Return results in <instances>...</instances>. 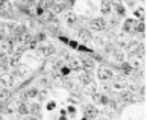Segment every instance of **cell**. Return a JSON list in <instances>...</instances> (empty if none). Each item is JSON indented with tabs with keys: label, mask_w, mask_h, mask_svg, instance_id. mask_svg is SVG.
<instances>
[{
	"label": "cell",
	"mask_w": 147,
	"mask_h": 120,
	"mask_svg": "<svg viewBox=\"0 0 147 120\" xmlns=\"http://www.w3.org/2000/svg\"><path fill=\"white\" fill-rule=\"evenodd\" d=\"M112 3H114V6L117 8V11H118L120 15H124V14H126V9H124V6H123L121 3H120V0H114Z\"/></svg>",
	"instance_id": "cell-16"
},
{
	"label": "cell",
	"mask_w": 147,
	"mask_h": 120,
	"mask_svg": "<svg viewBox=\"0 0 147 120\" xmlns=\"http://www.w3.org/2000/svg\"><path fill=\"white\" fill-rule=\"evenodd\" d=\"M26 72H28V68H23V67H20V75H26Z\"/></svg>",
	"instance_id": "cell-37"
},
{
	"label": "cell",
	"mask_w": 147,
	"mask_h": 120,
	"mask_svg": "<svg viewBox=\"0 0 147 120\" xmlns=\"http://www.w3.org/2000/svg\"><path fill=\"white\" fill-rule=\"evenodd\" d=\"M8 67V58H6V53H0V68H6Z\"/></svg>",
	"instance_id": "cell-20"
},
{
	"label": "cell",
	"mask_w": 147,
	"mask_h": 120,
	"mask_svg": "<svg viewBox=\"0 0 147 120\" xmlns=\"http://www.w3.org/2000/svg\"><path fill=\"white\" fill-rule=\"evenodd\" d=\"M92 99H94L97 103H103V105H108V103H109V99H108L106 96L97 94V93H94V94H92Z\"/></svg>",
	"instance_id": "cell-9"
},
{
	"label": "cell",
	"mask_w": 147,
	"mask_h": 120,
	"mask_svg": "<svg viewBox=\"0 0 147 120\" xmlns=\"http://www.w3.org/2000/svg\"><path fill=\"white\" fill-rule=\"evenodd\" d=\"M123 29L126 32H130V34H134L135 31H137V21L135 20H126V23H124Z\"/></svg>",
	"instance_id": "cell-6"
},
{
	"label": "cell",
	"mask_w": 147,
	"mask_h": 120,
	"mask_svg": "<svg viewBox=\"0 0 147 120\" xmlns=\"http://www.w3.org/2000/svg\"><path fill=\"white\" fill-rule=\"evenodd\" d=\"M11 97V91H8V90H2V93H0V99L2 100H8Z\"/></svg>",
	"instance_id": "cell-26"
},
{
	"label": "cell",
	"mask_w": 147,
	"mask_h": 120,
	"mask_svg": "<svg viewBox=\"0 0 147 120\" xmlns=\"http://www.w3.org/2000/svg\"><path fill=\"white\" fill-rule=\"evenodd\" d=\"M102 12L103 14H109L111 12V3L108 0H103L102 2Z\"/></svg>",
	"instance_id": "cell-19"
},
{
	"label": "cell",
	"mask_w": 147,
	"mask_h": 120,
	"mask_svg": "<svg viewBox=\"0 0 147 120\" xmlns=\"http://www.w3.org/2000/svg\"><path fill=\"white\" fill-rule=\"evenodd\" d=\"M140 46H141L140 43H132V44L129 46V50H130V53H132V55H134V53L138 50V47H140Z\"/></svg>",
	"instance_id": "cell-28"
},
{
	"label": "cell",
	"mask_w": 147,
	"mask_h": 120,
	"mask_svg": "<svg viewBox=\"0 0 147 120\" xmlns=\"http://www.w3.org/2000/svg\"><path fill=\"white\" fill-rule=\"evenodd\" d=\"M53 3H55V0H42L40 3V6L41 8H50V6H53Z\"/></svg>",
	"instance_id": "cell-24"
},
{
	"label": "cell",
	"mask_w": 147,
	"mask_h": 120,
	"mask_svg": "<svg viewBox=\"0 0 147 120\" xmlns=\"http://www.w3.org/2000/svg\"><path fill=\"white\" fill-rule=\"evenodd\" d=\"M124 85H126V82H124V81H117V82L114 84V88H115V90H123Z\"/></svg>",
	"instance_id": "cell-29"
},
{
	"label": "cell",
	"mask_w": 147,
	"mask_h": 120,
	"mask_svg": "<svg viewBox=\"0 0 147 120\" xmlns=\"http://www.w3.org/2000/svg\"><path fill=\"white\" fill-rule=\"evenodd\" d=\"M78 47H79V50H82V52H91L90 47H85V46H78Z\"/></svg>",
	"instance_id": "cell-35"
},
{
	"label": "cell",
	"mask_w": 147,
	"mask_h": 120,
	"mask_svg": "<svg viewBox=\"0 0 147 120\" xmlns=\"http://www.w3.org/2000/svg\"><path fill=\"white\" fill-rule=\"evenodd\" d=\"M106 28V23H105V20L103 18H94L91 21V29H94V31H103Z\"/></svg>",
	"instance_id": "cell-4"
},
{
	"label": "cell",
	"mask_w": 147,
	"mask_h": 120,
	"mask_svg": "<svg viewBox=\"0 0 147 120\" xmlns=\"http://www.w3.org/2000/svg\"><path fill=\"white\" fill-rule=\"evenodd\" d=\"M17 111L21 114V116H23V114H28V113H29V108H28V105H26V103H23V102H18Z\"/></svg>",
	"instance_id": "cell-17"
},
{
	"label": "cell",
	"mask_w": 147,
	"mask_h": 120,
	"mask_svg": "<svg viewBox=\"0 0 147 120\" xmlns=\"http://www.w3.org/2000/svg\"><path fill=\"white\" fill-rule=\"evenodd\" d=\"M20 55H17V53H12V56H11L8 59V65L9 67H18L20 65Z\"/></svg>",
	"instance_id": "cell-8"
},
{
	"label": "cell",
	"mask_w": 147,
	"mask_h": 120,
	"mask_svg": "<svg viewBox=\"0 0 147 120\" xmlns=\"http://www.w3.org/2000/svg\"><path fill=\"white\" fill-rule=\"evenodd\" d=\"M0 15L12 17V6H11L9 0H0Z\"/></svg>",
	"instance_id": "cell-1"
},
{
	"label": "cell",
	"mask_w": 147,
	"mask_h": 120,
	"mask_svg": "<svg viewBox=\"0 0 147 120\" xmlns=\"http://www.w3.org/2000/svg\"><path fill=\"white\" fill-rule=\"evenodd\" d=\"M76 15L71 12V11H67V12H65V21H67V23L70 24V26H73L74 23H76Z\"/></svg>",
	"instance_id": "cell-11"
},
{
	"label": "cell",
	"mask_w": 147,
	"mask_h": 120,
	"mask_svg": "<svg viewBox=\"0 0 147 120\" xmlns=\"http://www.w3.org/2000/svg\"><path fill=\"white\" fill-rule=\"evenodd\" d=\"M121 68H123L124 75H129V73H132V67H130V64H127V62H123V64H121Z\"/></svg>",
	"instance_id": "cell-25"
},
{
	"label": "cell",
	"mask_w": 147,
	"mask_h": 120,
	"mask_svg": "<svg viewBox=\"0 0 147 120\" xmlns=\"http://www.w3.org/2000/svg\"><path fill=\"white\" fill-rule=\"evenodd\" d=\"M55 106H56L55 102H49V103H47V110H53Z\"/></svg>",
	"instance_id": "cell-34"
},
{
	"label": "cell",
	"mask_w": 147,
	"mask_h": 120,
	"mask_svg": "<svg viewBox=\"0 0 147 120\" xmlns=\"http://www.w3.org/2000/svg\"><path fill=\"white\" fill-rule=\"evenodd\" d=\"M70 73V68L68 67H62V65H61V75L62 76H67Z\"/></svg>",
	"instance_id": "cell-33"
},
{
	"label": "cell",
	"mask_w": 147,
	"mask_h": 120,
	"mask_svg": "<svg viewBox=\"0 0 147 120\" xmlns=\"http://www.w3.org/2000/svg\"><path fill=\"white\" fill-rule=\"evenodd\" d=\"M79 37L86 41V40H90V38H91V34H90V31H86V29H80L79 31Z\"/></svg>",
	"instance_id": "cell-22"
},
{
	"label": "cell",
	"mask_w": 147,
	"mask_h": 120,
	"mask_svg": "<svg viewBox=\"0 0 147 120\" xmlns=\"http://www.w3.org/2000/svg\"><path fill=\"white\" fill-rule=\"evenodd\" d=\"M68 62H70V68H73V70L82 68V61L79 58H68Z\"/></svg>",
	"instance_id": "cell-7"
},
{
	"label": "cell",
	"mask_w": 147,
	"mask_h": 120,
	"mask_svg": "<svg viewBox=\"0 0 147 120\" xmlns=\"http://www.w3.org/2000/svg\"><path fill=\"white\" fill-rule=\"evenodd\" d=\"M135 32H144V23H143V21L137 23V31H135Z\"/></svg>",
	"instance_id": "cell-31"
},
{
	"label": "cell",
	"mask_w": 147,
	"mask_h": 120,
	"mask_svg": "<svg viewBox=\"0 0 147 120\" xmlns=\"http://www.w3.org/2000/svg\"><path fill=\"white\" fill-rule=\"evenodd\" d=\"M79 81L82 82V85H85V84L91 82V76H90V73H82V75L79 76Z\"/></svg>",
	"instance_id": "cell-21"
},
{
	"label": "cell",
	"mask_w": 147,
	"mask_h": 120,
	"mask_svg": "<svg viewBox=\"0 0 147 120\" xmlns=\"http://www.w3.org/2000/svg\"><path fill=\"white\" fill-rule=\"evenodd\" d=\"M65 8H67V5H65L64 2H61V3H53V12H55V14L64 12Z\"/></svg>",
	"instance_id": "cell-14"
},
{
	"label": "cell",
	"mask_w": 147,
	"mask_h": 120,
	"mask_svg": "<svg viewBox=\"0 0 147 120\" xmlns=\"http://www.w3.org/2000/svg\"><path fill=\"white\" fill-rule=\"evenodd\" d=\"M17 106H18V102H11L8 108H6V111L11 114V113H14V111H17Z\"/></svg>",
	"instance_id": "cell-23"
},
{
	"label": "cell",
	"mask_w": 147,
	"mask_h": 120,
	"mask_svg": "<svg viewBox=\"0 0 147 120\" xmlns=\"http://www.w3.org/2000/svg\"><path fill=\"white\" fill-rule=\"evenodd\" d=\"M0 84L2 85H12L14 84L12 73H2L0 75Z\"/></svg>",
	"instance_id": "cell-5"
},
{
	"label": "cell",
	"mask_w": 147,
	"mask_h": 120,
	"mask_svg": "<svg viewBox=\"0 0 147 120\" xmlns=\"http://www.w3.org/2000/svg\"><path fill=\"white\" fill-rule=\"evenodd\" d=\"M29 111H30V113H34V114H35V117H40V114H38V113H40V105L34 103V105L30 106V110H29Z\"/></svg>",
	"instance_id": "cell-27"
},
{
	"label": "cell",
	"mask_w": 147,
	"mask_h": 120,
	"mask_svg": "<svg viewBox=\"0 0 147 120\" xmlns=\"http://www.w3.org/2000/svg\"><path fill=\"white\" fill-rule=\"evenodd\" d=\"M120 100H124V102H132V94L129 91H121L120 93Z\"/></svg>",
	"instance_id": "cell-18"
},
{
	"label": "cell",
	"mask_w": 147,
	"mask_h": 120,
	"mask_svg": "<svg viewBox=\"0 0 147 120\" xmlns=\"http://www.w3.org/2000/svg\"><path fill=\"white\" fill-rule=\"evenodd\" d=\"M97 117V110L92 105H86L84 110V119L90 120V119H96Z\"/></svg>",
	"instance_id": "cell-3"
},
{
	"label": "cell",
	"mask_w": 147,
	"mask_h": 120,
	"mask_svg": "<svg viewBox=\"0 0 147 120\" xmlns=\"http://www.w3.org/2000/svg\"><path fill=\"white\" fill-rule=\"evenodd\" d=\"M68 111H70V113H73V114L76 113V110H74V106H70V108H68Z\"/></svg>",
	"instance_id": "cell-39"
},
{
	"label": "cell",
	"mask_w": 147,
	"mask_h": 120,
	"mask_svg": "<svg viewBox=\"0 0 147 120\" xmlns=\"http://www.w3.org/2000/svg\"><path fill=\"white\" fill-rule=\"evenodd\" d=\"M80 61H82V68H86V70H92V68H94V62H92V59L85 58V59H80Z\"/></svg>",
	"instance_id": "cell-15"
},
{
	"label": "cell",
	"mask_w": 147,
	"mask_h": 120,
	"mask_svg": "<svg viewBox=\"0 0 147 120\" xmlns=\"http://www.w3.org/2000/svg\"><path fill=\"white\" fill-rule=\"evenodd\" d=\"M53 52H55V47H53V44H49V46H44V47H41L40 49V53H42V55H53Z\"/></svg>",
	"instance_id": "cell-10"
},
{
	"label": "cell",
	"mask_w": 147,
	"mask_h": 120,
	"mask_svg": "<svg viewBox=\"0 0 147 120\" xmlns=\"http://www.w3.org/2000/svg\"><path fill=\"white\" fill-rule=\"evenodd\" d=\"M97 76H99V79L102 81H109L112 79V70L111 68H108V67H100L99 68V72H97Z\"/></svg>",
	"instance_id": "cell-2"
},
{
	"label": "cell",
	"mask_w": 147,
	"mask_h": 120,
	"mask_svg": "<svg viewBox=\"0 0 147 120\" xmlns=\"http://www.w3.org/2000/svg\"><path fill=\"white\" fill-rule=\"evenodd\" d=\"M36 96H38V90H36V88H32V90H29V91L23 93V94H21V99L26 100V99H29V97H36Z\"/></svg>",
	"instance_id": "cell-13"
},
{
	"label": "cell",
	"mask_w": 147,
	"mask_h": 120,
	"mask_svg": "<svg viewBox=\"0 0 147 120\" xmlns=\"http://www.w3.org/2000/svg\"><path fill=\"white\" fill-rule=\"evenodd\" d=\"M38 96H40V100H44V99H46V96H47V93H46V91L38 93Z\"/></svg>",
	"instance_id": "cell-36"
},
{
	"label": "cell",
	"mask_w": 147,
	"mask_h": 120,
	"mask_svg": "<svg viewBox=\"0 0 147 120\" xmlns=\"http://www.w3.org/2000/svg\"><path fill=\"white\" fill-rule=\"evenodd\" d=\"M68 100H70V102H71V103H73V102H74V103H79V102H80V100H82V99H80V97H79V96H71V97H70V99H68Z\"/></svg>",
	"instance_id": "cell-32"
},
{
	"label": "cell",
	"mask_w": 147,
	"mask_h": 120,
	"mask_svg": "<svg viewBox=\"0 0 147 120\" xmlns=\"http://www.w3.org/2000/svg\"><path fill=\"white\" fill-rule=\"evenodd\" d=\"M0 93H2V88H0Z\"/></svg>",
	"instance_id": "cell-40"
},
{
	"label": "cell",
	"mask_w": 147,
	"mask_h": 120,
	"mask_svg": "<svg viewBox=\"0 0 147 120\" xmlns=\"http://www.w3.org/2000/svg\"><path fill=\"white\" fill-rule=\"evenodd\" d=\"M84 91L86 93V94H94L96 93V85H94V82H88V84H85L84 85Z\"/></svg>",
	"instance_id": "cell-12"
},
{
	"label": "cell",
	"mask_w": 147,
	"mask_h": 120,
	"mask_svg": "<svg viewBox=\"0 0 147 120\" xmlns=\"http://www.w3.org/2000/svg\"><path fill=\"white\" fill-rule=\"evenodd\" d=\"M114 56H115L117 61H121V59H123V53L118 52V50H114Z\"/></svg>",
	"instance_id": "cell-30"
},
{
	"label": "cell",
	"mask_w": 147,
	"mask_h": 120,
	"mask_svg": "<svg viewBox=\"0 0 147 120\" xmlns=\"http://www.w3.org/2000/svg\"><path fill=\"white\" fill-rule=\"evenodd\" d=\"M70 43V46H71V47H78V43H76V41H68Z\"/></svg>",
	"instance_id": "cell-38"
}]
</instances>
